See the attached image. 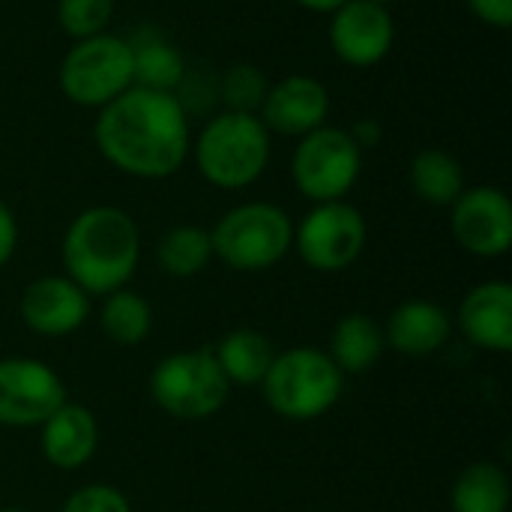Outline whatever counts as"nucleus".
<instances>
[{
  "mask_svg": "<svg viewBox=\"0 0 512 512\" xmlns=\"http://www.w3.org/2000/svg\"><path fill=\"white\" fill-rule=\"evenodd\" d=\"M333 54L354 69H372L393 51L396 21L387 6L369 0H348L330 15L327 30Z\"/></svg>",
  "mask_w": 512,
  "mask_h": 512,
  "instance_id": "nucleus-12",
  "label": "nucleus"
},
{
  "mask_svg": "<svg viewBox=\"0 0 512 512\" xmlns=\"http://www.w3.org/2000/svg\"><path fill=\"white\" fill-rule=\"evenodd\" d=\"M348 135L354 138V144H357L360 150H375V147L384 141V126H381L378 117H363V120H357V123L348 129Z\"/></svg>",
  "mask_w": 512,
  "mask_h": 512,
  "instance_id": "nucleus-30",
  "label": "nucleus"
},
{
  "mask_svg": "<svg viewBox=\"0 0 512 512\" xmlns=\"http://www.w3.org/2000/svg\"><path fill=\"white\" fill-rule=\"evenodd\" d=\"M231 384L222 375L210 348L177 351L156 363L150 375L153 402L177 420L198 423L219 414L228 402Z\"/></svg>",
  "mask_w": 512,
  "mask_h": 512,
  "instance_id": "nucleus-7",
  "label": "nucleus"
},
{
  "mask_svg": "<svg viewBox=\"0 0 512 512\" xmlns=\"http://www.w3.org/2000/svg\"><path fill=\"white\" fill-rule=\"evenodd\" d=\"M66 276L87 297H108L129 285L141 261V234L135 219L111 204L81 210L60 243Z\"/></svg>",
  "mask_w": 512,
  "mask_h": 512,
  "instance_id": "nucleus-2",
  "label": "nucleus"
},
{
  "mask_svg": "<svg viewBox=\"0 0 512 512\" xmlns=\"http://www.w3.org/2000/svg\"><path fill=\"white\" fill-rule=\"evenodd\" d=\"M384 348V327L372 315L351 312L333 324L327 357L336 363L342 375H363L381 360Z\"/></svg>",
  "mask_w": 512,
  "mask_h": 512,
  "instance_id": "nucleus-18",
  "label": "nucleus"
},
{
  "mask_svg": "<svg viewBox=\"0 0 512 512\" xmlns=\"http://www.w3.org/2000/svg\"><path fill=\"white\" fill-rule=\"evenodd\" d=\"M369 3H378V6H387V9H390V6L399 3V0H369Z\"/></svg>",
  "mask_w": 512,
  "mask_h": 512,
  "instance_id": "nucleus-32",
  "label": "nucleus"
},
{
  "mask_svg": "<svg viewBox=\"0 0 512 512\" xmlns=\"http://www.w3.org/2000/svg\"><path fill=\"white\" fill-rule=\"evenodd\" d=\"M42 456L57 471L84 468L99 447V423L90 408L66 402L42 426Z\"/></svg>",
  "mask_w": 512,
  "mask_h": 512,
  "instance_id": "nucleus-17",
  "label": "nucleus"
},
{
  "mask_svg": "<svg viewBox=\"0 0 512 512\" xmlns=\"http://www.w3.org/2000/svg\"><path fill=\"white\" fill-rule=\"evenodd\" d=\"M18 249V219L12 213V207L6 201H0V267H6L12 261Z\"/></svg>",
  "mask_w": 512,
  "mask_h": 512,
  "instance_id": "nucleus-29",
  "label": "nucleus"
},
{
  "mask_svg": "<svg viewBox=\"0 0 512 512\" xmlns=\"http://www.w3.org/2000/svg\"><path fill=\"white\" fill-rule=\"evenodd\" d=\"M54 15L60 30L72 42H78L108 30L114 18V0H57Z\"/></svg>",
  "mask_w": 512,
  "mask_h": 512,
  "instance_id": "nucleus-25",
  "label": "nucleus"
},
{
  "mask_svg": "<svg viewBox=\"0 0 512 512\" xmlns=\"http://www.w3.org/2000/svg\"><path fill=\"white\" fill-rule=\"evenodd\" d=\"M369 240L363 213L348 201L315 204L300 225H294V249L300 261L318 273H339L351 267Z\"/></svg>",
  "mask_w": 512,
  "mask_h": 512,
  "instance_id": "nucleus-9",
  "label": "nucleus"
},
{
  "mask_svg": "<svg viewBox=\"0 0 512 512\" xmlns=\"http://www.w3.org/2000/svg\"><path fill=\"white\" fill-rule=\"evenodd\" d=\"M510 477L495 462H474L468 465L450 492L453 512H507L510 510Z\"/></svg>",
  "mask_w": 512,
  "mask_h": 512,
  "instance_id": "nucleus-22",
  "label": "nucleus"
},
{
  "mask_svg": "<svg viewBox=\"0 0 512 512\" xmlns=\"http://www.w3.org/2000/svg\"><path fill=\"white\" fill-rule=\"evenodd\" d=\"M363 171V150L342 126H318L297 138L291 153V180L312 204L345 201Z\"/></svg>",
  "mask_w": 512,
  "mask_h": 512,
  "instance_id": "nucleus-8",
  "label": "nucleus"
},
{
  "mask_svg": "<svg viewBox=\"0 0 512 512\" xmlns=\"http://www.w3.org/2000/svg\"><path fill=\"white\" fill-rule=\"evenodd\" d=\"M57 84L72 105L93 111L105 108L135 84L129 39L105 30L99 36L72 42V48L60 60Z\"/></svg>",
  "mask_w": 512,
  "mask_h": 512,
  "instance_id": "nucleus-6",
  "label": "nucleus"
},
{
  "mask_svg": "<svg viewBox=\"0 0 512 512\" xmlns=\"http://www.w3.org/2000/svg\"><path fill=\"white\" fill-rule=\"evenodd\" d=\"M453 336V318L432 300H405L399 303L387 324L384 342L402 357H432Z\"/></svg>",
  "mask_w": 512,
  "mask_h": 512,
  "instance_id": "nucleus-16",
  "label": "nucleus"
},
{
  "mask_svg": "<svg viewBox=\"0 0 512 512\" xmlns=\"http://www.w3.org/2000/svg\"><path fill=\"white\" fill-rule=\"evenodd\" d=\"M66 405L60 375L33 357L0 360V426L33 429Z\"/></svg>",
  "mask_w": 512,
  "mask_h": 512,
  "instance_id": "nucleus-10",
  "label": "nucleus"
},
{
  "mask_svg": "<svg viewBox=\"0 0 512 512\" xmlns=\"http://www.w3.org/2000/svg\"><path fill=\"white\" fill-rule=\"evenodd\" d=\"M129 45H132V81H135V87H147V90H159V93H177V87L186 78V60L177 51V45L159 33H141L138 39H129Z\"/></svg>",
  "mask_w": 512,
  "mask_h": 512,
  "instance_id": "nucleus-21",
  "label": "nucleus"
},
{
  "mask_svg": "<svg viewBox=\"0 0 512 512\" xmlns=\"http://www.w3.org/2000/svg\"><path fill=\"white\" fill-rule=\"evenodd\" d=\"M261 123L270 135L303 138L312 129L324 126L330 117V90L315 75H285L267 87V96L258 108Z\"/></svg>",
  "mask_w": 512,
  "mask_h": 512,
  "instance_id": "nucleus-13",
  "label": "nucleus"
},
{
  "mask_svg": "<svg viewBox=\"0 0 512 512\" xmlns=\"http://www.w3.org/2000/svg\"><path fill=\"white\" fill-rule=\"evenodd\" d=\"M465 339L489 354L512 351V285L492 279L471 288L456 315Z\"/></svg>",
  "mask_w": 512,
  "mask_h": 512,
  "instance_id": "nucleus-15",
  "label": "nucleus"
},
{
  "mask_svg": "<svg viewBox=\"0 0 512 512\" xmlns=\"http://www.w3.org/2000/svg\"><path fill=\"white\" fill-rule=\"evenodd\" d=\"M471 15L492 27V30H510L512 27V0H465Z\"/></svg>",
  "mask_w": 512,
  "mask_h": 512,
  "instance_id": "nucleus-28",
  "label": "nucleus"
},
{
  "mask_svg": "<svg viewBox=\"0 0 512 512\" xmlns=\"http://www.w3.org/2000/svg\"><path fill=\"white\" fill-rule=\"evenodd\" d=\"M60 512H132V504L120 489L105 483H90L75 495H69Z\"/></svg>",
  "mask_w": 512,
  "mask_h": 512,
  "instance_id": "nucleus-27",
  "label": "nucleus"
},
{
  "mask_svg": "<svg viewBox=\"0 0 512 512\" xmlns=\"http://www.w3.org/2000/svg\"><path fill=\"white\" fill-rule=\"evenodd\" d=\"M450 231L474 258H501L512 246V201L498 186H468L450 204Z\"/></svg>",
  "mask_w": 512,
  "mask_h": 512,
  "instance_id": "nucleus-11",
  "label": "nucleus"
},
{
  "mask_svg": "<svg viewBox=\"0 0 512 512\" xmlns=\"http://www.w3.org/2000/svg\"><path fill=\"white\" fill-rule=\"evenodd\" d=\"M210 351L228 384H240V387H261L267 369L273 366V357L279 354L264 333L249 327L225 333Z\"/></svg>",
  "mask_w": 512,
  "mask_h": 512,
  "instance_id": "nucleus-19",
  "label": "nucleus"
},
{
  "mask_svg": "<svg viewBox=\"0 0 512 512\" xmlns=\"http://www.w3.org/2000/svg\"><path fill=\"white\" fill-rule=\"evenodd\" d=\"M189 156L198 174L216 189H249L261 180L273 156V135L258 114L219 111L192 138Z\"/></svg>",
  "mask_w": 512,
  "mask_h": 512,
  "instance_id": "nucleus-3",
  "label": "nucleus"
},
{
  "mask_svg": "<svg viewBox=\"0 0 512 512\" xmlns=\"http://www.w3.org/2000/svg\"><path fill=\"white\" fill-rule=\"evenodd\" d=\"M99 327L114 345L135 348L150 336L153 309L141 294H135L129 288H120V291L105 297V303L99 309Z\"/></svg>",
  "mask_w": 512,
  "mask_h": 512,
  "instance_id": "nucleus-24",
  "label": "nucleus"
},
{
  "mask_svg": "<svg viewBox=\"0 0 512 512\" xmlns=\"http://www.w3.org/2000/svg\"><path fill=\"white\" fill-rule=\"evenodd\" d=\"M159 267L174 279H192L213 261L210 231L201 225H174L156 243Z\"/></svg>",
  "mask_w": 512,
  "mask_h": 512,
  "instance_id": "nucleus-23",
  "label": "nucleus"
},
{
  "mask_svg": "<svg viewBox=\"0 0 512 512\" xmlns=\"http://www.w3.org/2000/svg\"><path fill=\"white\" fill-rule=\"evenodd\" d=\"M408 186L420 201L432 207H450L468 189L465 165L450 150L426 147L408 165Z\"/></svg>",
  "mask_w": 512,
  "mask_h": 512,
  "instance_id": "nucleus-20",
  "label": "nucleus"
},
{
  "mask_svg": "<svg viewBox=\"0 0 512 512\" xmlns=\"http://www.w3.org/2000/svg\"><path fill=\"white\" fill-rule=\"evenodd\" d=\"M213 258L237 273H261L276 267L294 249V219L270 201H246L231 207L213 228Z\"/></svg>",
  "mask_w": 512,
  "mask_h": 512,
  "instance_id": "nucleus-5",
  "label": "nucleus"
},
{
  "mask_svg": "<svg viewBox=\"0 0 512 512\" xmlns=\"http://www.w3.org/2000/svg\"><path fill=\"white\" fill-rule=\"evenodd\" d=\"M18 315L36 336L57 339L84 327L90 297L69 276H39L21 291Z\"/></svg>",
  "mask_w": 512,
  "mask_h": 512,
  "instance_id": "nucleus-14",
  "label": "nucleus"
},
{
  "mask_svg": "<svg viewBox=\"0 0 512 512\" xmlns=\"http://www.w3.org/2000/svg\"><path fill=\"white\" fill-rule=\"evenodd\" d=\"M93 144L126 177L165 180L183 168L192 147L186 105L177 93L129 87L96 111Z\"/></svg>",
  "mask_w": 512,
  "mask_h": 512,
  "instance_id": "nucleus-1",
  "label": "nucleus"
},
{
  "mask_svg": "<svg viewBox=\"0 0 512 512\" xmlns=\"http://www.w3.org/2000/svg\"><path fill=\"white\" fill-rule=\"evenodd\" d=\"M345 375L327 357V351L300 345L273 357L261 381L264 402L285 420L309 423L324 417L342 399Z\"/></svg>",
  "mask_w": 512,
  "mask_h": 512,
  "instance_id": "nucleus-4",
  "label": "nucleus"
},
{
  "mask_svg": "<svg viewBox=\"0 0 512 512\" xmlns=\"http://www.w3.org/2000/svg\"><path fill=\"white\" fill-rule=\"evenodd\" d=\"M297 6L309 9V12H318V15H333L339 6H345L348 0H294Z\"/></svg>",
  "mask_w": 512,
  "mask_h": 512,
  "instance_id": "nucleus-31",
  "label": "nucleus"
},
{
  "mask_svg": "<svg viewBox=\"0 0 512 512\" xmlns=\"http://www.w3.org/2000/svg\"><path fill=\"white\" fill-rule=\"evenodd\" d=\"M267 75L255 63H234L219 84L225 111H243V114H258L264 96H267Z\"/></svg>",
  "mask_w": 512,
  "mask_h": 512,
  "instance_id": "nucleus-26",
  "label": "nucleus"
},
{
  "mask_svg": "<svg viewBox=\"0 0 512 512\" xmlns=\"http://www.w3.org/2000/svg\"><path fill=\"white\" fill-rule=\"evenodd\" d=\"M0 512H27V510H21V507H6V510H0Z\"/></svg>",
  "mask_w": 512,
  "mask_h": 512,
  "instance_id": "nucleus-33",
  "label": "nucleus"
}]
</instances>
